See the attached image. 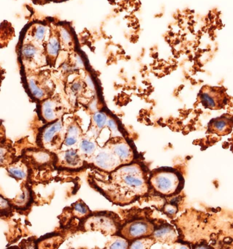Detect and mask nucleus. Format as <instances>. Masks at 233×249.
I'll return each mask as SVG.
<instances>
[{"instance_id": "obj_1", "label": "nucleus", "mask_w": 233, "mask_h": 249, "mask_svg": "<svg viewBox=\"0 0 233 249\" xmlns=\"http://www.w3.org/2000/svg\"><path fill=\"white\" fill-rule=\"evenodd\" d=\"M149 175L144 165L132 162L111 172L95 169L89 174V182L113 204L124 206L148 193Z\"/></svg>"}, {"instance_id": "obj_2", "label": "nucleus", "mask_w": 233, "mask_h": 249, "mask_svg": "<svg viewBox=\"0 0 233 249\" xmlns=\"http://www.w3.org/2000/svg\"><path fill=\"white\" fill-rule=\"evenodd\" d=\"M149 184L158 195L170 196L180 193L183 189V179L175 169L161 167L150 172Z\"/></svg>"}, {"instance_id": "obj_3", "label": "nucleus", "mask_w": 233, "mask_h": 249, "mask_svg": "<svg viewBox=\"0 0 233 249\" xmlns=\"http://www.w3.org/2000/svg\"><path fill=\"white\" fill-rule=\"evenodd\" d=\"M84 231H99L105 235L117 234L121 225L117 215L102 212L88 215L82 223Z\"/></svg>"}, {"instance_id": "obj_4", "label": "nucleus", "mask_w": 233, "mask_h": 249, "mask_svg": "<svg viewBox=\"0 0 233 249\" xmlns=\"http://www.w3.org/2000/svg\"><path fill=\"white\" fill-rule=\"evenodd\" d=\"M155 225L147 218H137L121 225L117 234L128 241H133L143 237L151 236Z\"/></svg>"}, {"instance_id": "obj_5", "label": "nucleus", "mask_w": 233, "mask_h": 249, "mask_svg": "<svg viewBox=\"0 0 233 249\" xmlns=\"http://www.w3.org/2000/svg\"><path fill=\"white\" fill-rule=\"evenodd\" d=\"M95 169L104 172H111L122 165L109 145L98 148L94 155L89 159Z\"/></svg>"}, {"instance_id": "obj_6", "label": "nucleus", "mask_w": 233, "mask_h": 249, "mask_svg": "<svg viewBox=\"0 0 233 249\" xmlns=\"http://www.w3.org/2000/svg\"><path fill=\"white\" fill-rule=\"evenodd\" d=\"M63 128V124L60 120L53 122L47 125L40 132L39 135L38 143L40 146L47 150L57 149L60 146L61 138L60 134Z\"/></svg>"}, {"instance_id": "obj_7", "label": "nucleus", "mask_w": 233, "mask_h": 249, "mask_svg": "<svg viewBox=\"0 0 233 249\" xmlns=\"http://www.w3.org/2000/svg\"><path fill=\"white\" fill-rule=\"evenodd\" d=\"M58 161L62 167L69 169H77L83 166L85 159L77 149H69L58 155Z\"/></svg>"}, {"instance_id": "obj_8", "label": "nucleus", "mask_w": 233, "mask_h": 249, "mask_svg": "<svg viewBox=\"0 0 233 249\" xmlns=\"http://www.w3.org/2000/svg\"><path fill=\"white\" fill-rule=\"evenodd\" d=\"M111 150L120 160L121 164L131 163L134 160V150L126 140L108 143Z\"/></svg>"}, {"instance_id": "obj_9", "label": "nucleus", "mask_w": 233, "mask_h": 249, "mask_svg": "<svg viewBox=\"0 0 233 249\" xmlns=\"http://www.w3.org/2000/svg\"><path fill=\"white\" fill-rule=\"evenodd\" d=\"M151 236L155 239V241L168 245L175 243L177 240L175 228L167 223L160 225L158 228H155Z\"/></svg>"}, {"instance_id": "obj_10", "label": "nucleus", "mask_w": 233, "mask_h": 249, "mask_svg": "<svg viewBox=\"0 0 233 249\" xmlns=\"http://www.w3.org/2000/svg\"><path fill=\"white\" fill-rule=\"evenodd\" d=\"M22 194L10 201L13 208L18 211H26L30 207L32 202V190L27 184L22 187Z\"/></svg>"}, {"instance_id": "obj_11", "label": "nucleus", "mask_w": 233, "mask_h": 249, "mask_svg": "<svg viewBox=\"0 0 233 249\" xmlns=\"http://www.w3.org/2000/svg\"><path fill=\"white\" fill-rule=\"evenodd\" d=\"M40 113L43 119L47 123L56 121L58 118L57 103L51 99L45 100L41 105Z\"/></svg>"}, {"instance_id": "obj_12", "label": "nucleus", "mask_w": 233, "mask_h": 249, "mask_svg": "<svg viewBox=\"0 0 233 249\" xmlns=\"http://www.w3.org/2000/svg\"><path fill=\"white\" fill-rule=\"evenodd\" d=\"M82 131L77 125L73 124L67 128V134L64 137V143L67 147L79 146V144L82 140Z\"/></svg>"}, {"instance_id": "obj_13", "label": "nucleus", "mask_w": 233, "mask_h": 249, "mask_svg": "<svg viewBox=\"0 0 233 249\" xmlns=\"http://www.w3.org/2000/svg\"><path fill=\"white\" fill-rule=\"evenodd\" d=\"M6 170L10 176L17 180H25L28 178V167L23 162L10 164L6 167Z\"/></svg>"}, {"instance_id": "obj_14", "label": "nucleus", "mask_w": 233, "mask_h": 249, "mask_svg": "<svg viewBox=\"0 0 233 249\" xmlns=\"http://www.w3.org/2000/svg\"><path fill=\"white\" fill-rule=\"evenodd\" d=\"M97 149L96 142L92 139L86 137V138H82L79 144L78 150L84 159H87L89 160L94 155Z\"/></svg>"}, {"instance_id": "obj_15", "label": "nucleus", "mask_w": 233, "mask_h": 249, "mask_svg": "<svg viewBox=\"0 0 233 249\" xmlns=\"http://www.w3.org/2000/svg\"><path fill=\"white\" fill-rule=\"evenodd\" d=\"M27 86H28L29 93L34 99L39 100V101L45 99L46 96L45 89L40 87L34 78H29Z\"/></svg>"}, {"instance_id": "obj_16", "label": "nucleus", "mask_w": 233, "mask_h": 249, "mask_svg": "<svg viewBox=\"0 0 233 249\" xmlns=\"http://www.w3.org/2000/svg\"><path fill=\"white\" fill-rule=\"evenodd\" d=\"M231 128V122L226 118H218L212 123V130L219 135H225Z\"/></svg>"}, {"instance_id": "obj_17", "label": "nucleus", "mask_w": 233, "mask_h": 249, "mask_svg": "<svg viewBox=\"0 0 233 249\" xmlns=\"http://www.w3.org/2000/svg\"><path fill=\"white\" fill-rule=\"evenodd\" d=\"M202 100L203 104L211 109H216L220 105V98L217 96V94L214 91L204 92L202 94Z\"/></svg>"}, {"instance_id": "obj_18", "label": "nucleus", "mask_w": 233, "mask_h": 249, "mask_svg": "<svg viewBox=\"0 0 233 249\" xmlns=\"http://www.w3.org/2000/svg\"><path fill=\"white\" fill-rule=\"evenodd\" d=\"M106 249H129V241L119 235H112L106 243Z\"/></svg>"}, {"instance_id": "obj_19", "label": "nucleus", "mask_w": 233, "mask_h": 249, "mask_svg": "<svg viewBox=\"0 0 233 249\" xmlns=\"http://www.w3.org/2000/svg\"><path fill=\"white\" fill-rule=\"evenodd\" d=\"M156 242L155 239L151 236L143 237L132 241L129 249H145L151 248L152 246Z\"/></svg>"}, {"instance_id": "obj_20", "label": "nucleus", "mask_w": 233, "mask_h": 249, "mask_svg": "<svg viewBox=\"0 0 233 249\" xmlns=\"http://www.w3.org/2000/svg\"><path fill=\"white\" fill-rule=\"evenodd\" d=\"M73 206L74 214L79 218H85L91 214L88 206L82 201H78Z\"/></svg>"}, {"instance_id": "obj_21", "label": "nucleus", "mask_w": 233, "mask_h": 249, "mask_svg": "<svg viewBox=\"0 0 233 249\" xmlns=\"http://www.w3.org/2000/svg\"><path fill=\"white\" fill-rule=\"evenodd\" d=\"M32 155L33 160L39 165L49 163L52 159L50 152L44 151V150L33 152Z\"/></svg>"}, {"instance_id": "obj_22", "label": "nucleus", "mask_w": 233, "mask_h": 249, "mask_svg": "<svg viewBox=\"0 0 233 249\" xmlns=\"http://www.w3.org/2000/svg\"><path fill=\"white\" fill-rule=\"evenodd\" d=\"M60 44L56 37H51L47 45V52L51 57L57 56L60 52Z\"/></svg>"}, {"instance_id": "obj_23", "label": "nucleus", "mask_w": 233, "mask_h": 249, "mask_svg": "<svg viewBox=\"0 0 233 249\" xmlns=\"http://www.w3.org/2000/svg\"><path fill=\"white\" fill-rule=\"evenodd\" d=\"M107 120V115L102 111H98L93 116V122L95 124L96 128L99 130H102L106 126Z\"/></svg>"}, {"instance_id": "obj_24", "label": "nucleus", "mask_w": 233, "mask_h": 249, "mask_svg": "<svg viewBox=\"0 0 233 249\" xmlns=\"http://www.w3.org/2000/svg\"><path fill=\"white\" fill-rule=\"evenodd\" d=\"M37 53H38V50L34 46L32 45L23 46L22 48V57L25 60H30L34 58Z\"/></svg>"}, {"instance_id": "obj_25", "label": "nucleus", "mask_w": 233, "mask_h": 249, "mask_svg": "<svg viewBox=\"0 0 233 249\" xmlns=\"http://www.w3.org/2000/svg\"><path fill=\"white\" fill-rule=\"evenodd\" d=\"M13 208L11 202L0 196V217L6 216L11 214Z\"/></svg>"}, {"instance_id": "obj_26", "label": "nucleus", "mask_w": 233, "mask_h": 249, "mask_svg": "<svg viewBox=\"0 0 233 249\" xmlns=\"http://www.w3.org/2000/svg\"><path fill=\"white\" fill-rule=\"evenodd\" d=\"M47 27L43 24H36L33 29V38L35 41L40 42L43 41L46 35Z\"/></svg>"}, {"instance_id": "obj_27", "label": "nucleus", "mask_w": 233, "mask_h": 249, "mask_svg": "<svg viewBox=\"0 0 233 249\" xmlns=\"http://www.w3.org/2000/svg\"><path fill=\"white\" fill-rule=\"evenodd\" d=\"M11 152L5 147H0V167H7L11 162Z\"/></svg>"}, {"instance_id": "obj_28", "label": "nucleus", "mask_w": 233, "mask_h": 249, "mask_svg": "<svg viewBox=\"0 0 233 249\" xmlns=\"http://www.w3.org/2000/svg\"><path fill=\"white\" fill-rule=\"evenodd\" d=\"M106 126L111 130V131H112L113 134L116 135V137H117V135H120L121 136V133L119 132V128H118V125L116 120L113 119V118L108 119Z\"/></svg>"}, {"instance_id": "obj_29", "label": "nucleus", "mask_w": 233, "mask_h": 249, "mask_svg": "<svg viewBox=\"0 0 233 249\" xmlns=\"http://www.w3.org/2000/svg\"><path fill=\"white\" fill-rule=\"evenodd\" d=\"M60 38L66 45H69L72 42V35L67 29L63 28L61 30Z\"/></svg>"}, {"instance_id": "obj_30", "label": "nucleus", "mask_w": 233, "mask_h": 249, "mask_svg": "<svg viewBox=\"0 0 233 249\" xmlns=\"http://www.w3.org/2000/svg\"><path fill=\"white\" fill-rule=\"evenodd\" d=\"M178 211L176 205L173 204H166L164 207V212L168 215H174L176 214Z\"/></svg>"}, {"instance_id": "obj_31", "label": "nucleus", "mask_w": 233, "mask_h": 249, "mask_svg": "<svg viewBox=\"0 0 233 249\" xmlns=\"http://www.w3.org/2000/svg\"><path fill=\"white\" fill-rule=\"evenodd\" d=\"M71 89L74 93H79L82 91L83 85L80 81H75L71 86Z\"/></svg>"}, {"instance_id": "obj_32", "label": "nucleus", "mask_w": 233, "mask_h": 249, "mask_svg": "<svg viewBox=\"0 0 233 249\" xmlns=\"http://www.w3.org/2000/svg\"><path fill=\"white\" fill-rule=\"evenodd\" d=\"M84 62L83 60L82 57L80 55H77L75 57V60H74V70H78L80 68L83 67Z\"/></svg>"}, {"instance_id": "obj_33", "label": "nucleus", "mask_w": 233, "mask_h": 249, "mask_svg": "<svg viewBox=\"0 0 233 249\" xmlns=\"http://www.w3.org/2000/svg\"><path fill=\"white\" fill-rule=\"evenodd\" d=\"M5 138H6L5 130L2 125L0 124V145H3L4 143Z\"/></svg>"}, {"instance_id": "obj_34", "label": "nucleus", "mask_w": 233, "mask_h": 249, "mask_svg": "<svg viewBox=\"0 0 233 249\" xmlns=\"http://www.w3.org/2000/svg\"><path fill=\"white\" fill-rule=\"evenodd\" d=\"M86 84H87L88 87L90 88L91 89H94V88H95V86H94V81H93L92 77L90 76H87L85 79Z\"/></svg>"}, {"instance_id": "obj_35", "label": "nucleus", "mask_w": 233, "mask_h": 249, "mask_svg": "<svg viewBox=\"0 0 233 249\" xmlns=\"http://www.w3.org/2000/svg\"><path fill=\"white\" fill-rule=\"evenodd\" d=\"M62 69H63L64 71H68L70 70V67H69L68 64L64 63L63 65H62Z\"/></svg>"}]
</instances>
